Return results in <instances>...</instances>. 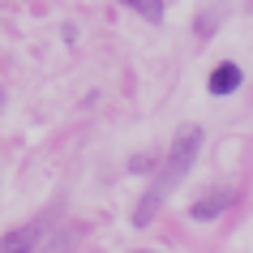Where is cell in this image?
<instances>
[{"label":"cell","mask_w":253,"mask_h":253,"mask_svg":"<svg viewBox=\"0 0 253 253\" xmlns=\"http://www.w3.org/2000/svg\"><path fill=\"white\" fill-rule=\"evenodd\" d=\"M142 253H146V249H142Z\"/></svg>","instance_id":"cell-7"},{"label":"cell","mask_w":253,"mask_h":253,"mask_svg":"<svg viewBox=\"0 0 253 253\" xmlns=\"http://www.w3.org/2000/svg\"><path fill=\"white\" fill-rule=\"evenodd\" d=\"M232 202H236V189H214V193H206L202 202H193V211H189V214H193L198 223H211L214 214H223Z\"/></svg>","instance_id":"cell-3"},{"label":"cell","mask_w":253,"mask_h":253,"mask_svg":"<svg viewBox=\"0 0 253 253\" xmlns=\"http://www.w3.org/2000/svg\"><path fill=\"white\" fill-rule=\"evenodd\" d=\"M129 168H133V172H150V168H155V155H142V159H133Z\"/></svg>","instance_id":"cell-6"},{"label":"cell","mask_w":253,"mask_h":253,"mask_svg":"<svg viewBox=\"0 0 253 253\" xmlns=\"http://www.w3.org/2000/svg\"><path fill=\"white\" fill-rule=\"evenodd\" d=\"M39 240V227H13L0 236V253H30Z\"/></svg>","instance_id":"cell-4"},{"label":"cell","mask_w":253,"mask_h":253,"mask_svg":"<svg viewBox=\"0 0 253 253\" xmlns=\"http://www.w3.org/2000/svg\"><path fill=\"white\" fill-rule=\"evenodd\" d=\"M240 82H245L240 65H236V60H223V65H214V69H211V78H206V90L223 99V94H232V90H236Z\"/></svg>","instance_id":"cell-2"},{"label":"cell","mask_w":253,"mask_h":253,"mask_svg":"<svg viewBox=\"0 0 253 253\" xmlns=\"http://www.w3.org/2000/svg\"><path fill=\"white\" fill-rule=\"evenodd\" d=\"M120 4H133L142 17H150V22H159L163 17V0H120Z\"/></svg>","instance_id":"cell-5"},{"label":"cell","mask_w":253,"mask_h":253,"mask_svg":"<svg viewBox=\"0 0 253 253\" xmlns=\"http://www.w3.org/2000/svg\"><path fill=\"white\" fill-rule=\"evenodd\" d=\"M202 155V125H185L180 133H176L172 150H168V163L159 168V176L150 180V189L142 193V202L133 206V227H150L155 223V214H159V206L168 202V193L176 189V180L193 168V159Z\"/></svg>","instance_id":"cell-1"}]
</instances>
